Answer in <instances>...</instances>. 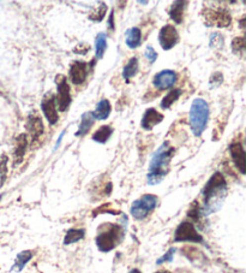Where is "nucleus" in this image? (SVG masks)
Returning a JSON list of instances; mask_svg holds the SVG:
<instances>
[{
	"label": "nucleus",
	"instance_id": "b1692460",
	"mask_svg": "<svg viewBox=\"0 0 246 273\" xmlns=\"http://www.w3.org/2000/svg\"><path fill=\"white\" fill-rule=\"evenodd\" d=\"M84 236H86V231L83 229H70L64 237V244L69 246V244L80 242L81 240H83Z\"/></svg>",
	"mask_w": 246,
	"mask_h": 273
},
{
	"label": "nucleus",
	"instance_id": "393cba45",
	"mask_svg": "<svg viewBox=\"0 0 246 273\" xmlns=\"http://www.w3.org/2000/svg\"><path fill=\"white\" fill-rule=\"evenodd\" d=\"M107 50V36L104 33L98 34L95 39V55L96 59H101Z\"/></svg>",
	"mask_w": 246,
	"mask_h": 273
},
{
	"label": "nucleus",
	"instance_id": "4be33fe9",
	"mask_svg": "<svg viewBox=\"0 0 246 273\" xmlns=\"http://www.w3.org/2000/svg\"><path fill=\"white\" fill-rule=\"evenodd\" d=\"M138 69H140V63L137 58H131L123 69V77L125 78L126 82H129L132 77L137 75Z\"/></svg>",
	"mask_w": 246,
	"mask_h": 273
},
{
	"label": "nucleus",
	"instance_id": "5701e85b",
	"mask_svg": "<svg viewBox=\"0 0 246 273\" xmlns=\"http://www.w3.org/2000/svg\"><path fill=\"white\" fill-rule=\"evenodd\" d=\"M113 129L109 125H102V127L98 128L96 130L94 135H93V140L98 143H106L109 140V137L112 136Z\"/></svg>",
	"mask_w": 246,
	"mask_h": 273
},
{
	"label": "nucleus",
	"instance_id": "f3484780",
	"mask_svg": "<svg viewBox=\"0 0 246 273\" xmlns=\"http://www.w3.org/2000/svg\"><path fill=\"white\" fill-rule=\"evenodd\" d=\"M125 42L127 47L131 48V50H135V48L140 46L141 42H142V31H141L140 28L132 27L127 29L125 33Z\"/></svg>",
	"mask_w": 246,
	"mask_h": 273
},
{
	"label": "nucleus",
	"instance_id": "f03ea898",
	"mask_svg": "<svg viewBox=\"0 0 246 273\" xmlns=\"http://www.w3.org/2000/svg\"><path fill=\"white\" fill-rule=\"evenodd\" d=\"M175 149L169 144L168 141L163 142L159 148L155 150L151 156L148 176H147L148 184L156 186L163 181L167 173L169 172V165H171Z\"/></svg>",
	"mask_w": 246,
	"mask_h": 273
},
{
	"label": "nucleus",
	"instance_id": "bb28decb",
	"mask_svg": "<svg viewBox=\"0 0 246 273\" xmlns=\"http://www.w3.org/2000/svg\"><path fill=\"white\" fill-rule=\"evenodd\" d=\"M188 215L192 219V220L197 221V223H199L200 221V218H202L203 213H202V208H200L199 204L197 203V201H195V203L191 205V208L189 209Z\"/></svg>",
	"mask_w": 246,
	"mask_h": 273
},
{
	"label": "nucleus",
	"instance_id": "a211bd4d",
	"mask_svg": "<svg viewBox=\"0 0 246 273\" xmlns=\"http://www.w3.org/2000/svg\"><path fill=\"white\" fill-rule=\"evenodd\" d=\"M111 102L107 99H102V100L98 101V104L96 105L95 111H93L92 115L94 117L95 121H104V119L108 118L109 113H111Z\"/></svg>",
	"mask_w": 246,
	"mask_h": 273
},
{
	"label": "nucleus",
	"instance_id": "7c9ffc66",
	"mask_svg": "<svg viewBox=\"0 0 246 273\" xmlns=\"http://www.w3.org/2000/svg\"><path fill=\"white\" fill-rule=\"evenodd\" d=\"M223 42H225V40H223L222 34H220V33L211 34V36H210V47L221 48L223 46Z\"/></svg>",
	"mask_w": 246,
	"mask_h": 273
},
{
	"label": "nucleus",
	"instance_id": "72a5a7b5",
	"mask_svg": "<svg viewBox=\"0 0 246 273\" xmlns=\"http://www.w3.org/2000/svg\"><path fill=\"white\" fill-rule=\"evenodd\" d=\"M222 82H223L222 73L221 72H214L213 76L210 77L209 83H210V88H215V87H219Z\"/></svg>",
	"mask_w": 246,
	"mask_h": 273
},
{
	"label": "nucleus",
	"instance_id": "473e14b6",
	"mask_svg": "<svg viewBox=\"0 0 246 273\" xmlns=\"http://www.w3.org/2000/svg\"><path fill=\"white\" fill-rule=\"evenodd\" d=\"M175 252H177V249H175V248H171L169 250H167L166 254L156 261L157 265H161V264H163V263H171V261L173 260Z\"/></svg>",
	"mask_w": 246,
	"mask_h": 273
},
{
	"label": "nucleus",
	"instance_id": "9d476101",
	"mask_svg": "<svg viewBox=\"0 0 246 273\" xmlns=\"http://www.w3.org/2000/svg\"><path fill=\"white\" fill-rule=\"evenodd\" d=\"M178 73L173 70H162L157 72L152 78V86L159 90H167L175 84Z\"/></svg>",
	"mask_w": 246,
	"mask_h": 273
},
{
	"label": "nucleus",
	"instance_id": "f257e3e1",
	"mask_svg": "<svg viewBox=\"0 0 246 273\" xmlns=\"http://www.w3.org/2000/svg\"><path fill=\"white\" fill-rule=\"evenodd\" d=\"M227 195V182L221 172H215L203 189V215L216 212Z\"/></svg>",
	"mask_w": 246,
	"mask_h": 273
},
{
	"label": "nucleus",
	"instance_id": "f704fd0d",
	"mask_svg": "<svg viewBox=\"0 0 246 273\" xmlns=\"http://www.w3.org/2000/svg\"><path fill=\"white\" fill-rule=\"evenodd\" d=\"M64 135H65V130H64V132H63V133H61V134H60V136H59V137H58V140H56V144H55V146H54V150H55V149H58L59 144H60V142H61V138H63V137H64Z\"/></svg>",
	"mask_w": 246,
	"mask_h": 273
},
{
	"label": "nucleus",
	"instance_id": "e433bc0d",
	"mask_svg": "<svg viewBox=\"0 0 246 273\" xmlns=\"http://www.w3.org/2000/svg\"><path fill=\"white\" fill-rule=\"evenodd\" d=\"M138 4H140V5H148L149 2L148 1H143V0H142V1H138Z\"/></svg>",
	"mask_w": 246,
	"mask_h": 273
},
{
	"label": "nucleus",
	"instance_id": "f8f14e48",
	"mask_svg": "<svg viewBox=\"0 0 246 273\" xmlns=\"http://www.w3.org/2000/svg\"><path fill=\"white\" fill-rule=\"evenodd\" d=\"M27 130L28 133H29L33 143L38 142L42 136H44L45 127H44V123H42V119L39 117L38 113L33 112L28 116Z\"/></svg>",
	"mask_w": 246,
	"mask_h": 273
},
{
	"label": "nucleus",
	"instance_id": "9b49d317",
	"mask_svg": "<svg viewBox=\"0 0 246 273\" xmlns=\"http://www.w3.org/2000/svg\"><path fill=\"white\" fill-rule=\"evenodd\" d=\"M41 109L44 112L45 117H46L47 122L50 125L56 124L59 119L58 111H56V102H55V96L52 93H47L44 96L41 102Z\"/></svg>",
	"mask_w": 246,
	"mask_h": 273
},
{
	"label": "nucleus",
	"instance_id": "6ab92c4d",
	"mask_svg": "<svg viewBox=\"0 0 246 273\" xmlns=\"http://www.w3.org/2000/svg\"><path fill=\"white\" fill-rule=\"evenodd\" d=\"M188 1H174L173 4L169 6V16L173 19L177 24L182 23L183 17H184V11H185Z\"/></svg>",
	"mask_w": 246,
	"mask_h": 273
},
{
	"label": "nucleus",
	"instance_id": "6e6552de",
	"mask_svg": "<svg viewBox=\"0 0 246 273\" xmlns=\"http://www.w3.org/2000/svg\"><path fill=\"white\" fill-rule=\"evenodd\" d=\"M175 242H194L203 243V237L198 234L191 221H183L174 232Z\"/></svg>",
	"mask_w": 246,
	"mask_h": 273
},
{
	"label": "nucleus",
	"instance_id": "58836bf2",
	"mask_svg": "<svg viewBox=\"0 0 246 273\" xmlns=\"http://www.w3.org/2000/svg\"><path fill=\"white\" fill-rule=\"evenodd\" d=\"M1 199H2V194H1V195H0V201H1Z\"/></svg>",
	"mask_w": 246,
	"mask_h": 273
},
{
	"label": "nucleus",
	"instance_id": "2f4dec72",
	"mask_svg": "<svg viewBox=\"0 0 246 273\" xmlns=\"http://www.w3.org/2000/svg\"><path fill=\"white\" fill-rule=\"evenodd\" d=\"M144 56H146V58L148 59V62L150 63V64H154L155 62H156L157 59V52L154 50V47L152 46H147L146 51H144Z\"/></svg>",
	"mask_w": 246,
	"mask_h": 273
},
{
	"label": "nucleus",
	"instance_id": "cd10ccee",
	"mask_svg": "<svg viewBox=\"0 0 246 273\" xmlns=\"http://www.w3.org/2000/svg\"><path fill=\"white\" fill-rule=\"evenodd\" d=\"M7 163H8L7 155L5 154L0 155V186L4 184V182L7 177Z\"/></svg>",
	"mask_w": 246,
	"mask_h": 273
},
{
	"label": "nucleus",
	"instance_id": "20e7f679",
	"mask_svg": "<svg viewBox=\"0 0 246 273\" xmlns=\"http://www.w3.org/2000/svg\"><path fill=\"white\" fill-rule=\"evenodd\" d=\"M209 105L204 99H195L189 112L190 128L195 136H200L205 130L209 121Z\"/></svg>",
	"mask_w": 246,
	"mask_h": 273
},
{
	"label": "nucleus",
	"instance_id": "423d86ee",
	"mask_svg": "<svg viewBox=\"0 0 246 273\" xmlns=\"http://www.w3.org/2000/svg\"><path fill=\"white\" fill-rule=\"evenodd\" d=\"M203 17L205 19V23L209 27H219L226 28L230 27L232 23L231 13L226 8H204Z\"/></svg>",
	"mask_w": 246,
	"mask_h": 273
},
{
	"label": "nucleus",
	"instance_id": "ddd939ff",
	"mask_svg": "<svg viewBox=\"0 0 246 273\" xmlns=\"http://www.w3.org/2000/svg\"><path fill=\"white\" fill-rule=\"evenodd\" d=\"M230 153L232 156V160H233L234 165H236L237 169L239 170L240 173L246 172V156H245V150L243 147V143L240 141L234 140L230 144Z\"/></svg>",
	"mask_w": 246,
	"mask_h": 273
},
{
	"label": "nucleus",
	"instance_id": "c85d7f7f",
	"mask_svg": "<svg viewBox=\"0 0 246 273\" xmlns=\"http://www.w3.org/2000/svg\"><path fill=\"white\" fill-rule=\"evenodd\" d=\"M107 11V6L106 4H101L100 6H98V8L89 16V18L94 22H101L104 18V15H106Z\"/></svg>",
	"mask_w": 246,
	"mask_h": 273
},
{
	"label": "nucleus",
	"instance_id": "1a4fd4ad",
	"mask_svg": "<svg viewBox=\"0 0 246 273\" xmlns=\"http://www.w3.org/2000/svg\"><path fill=\"white\" fill-rule=\"evenodd\" d=\"M159 42L165 51L172 50L179 42V34L175 27L171 24L163 25L159 33Z\"/></svg>",
	"mask_w": 246,
	"mask_h": 273
},
{
	"label": "nucleus",
	"instance_id": "c9c22d12",
	"mask_svg": "<svg viewBox=\"0 0 246 273\" xmlns=\"http://www.w3.org/2000/svg\"><path fill=\"white\" fill-rule=\"evenodd\" d=\"M129 273H142L140 271V270H137V269H134V270H131V271H130Z\"/></svg>",
	"mask_w": 246,
	"mask_h": 273
},
{
	"label": "nucleus",
	"instance_id": "aec40b11",
	"mask_svg": "<svg viewBox=\"0 0 246 273\" xmlns=\"http://www.w3.org/2000/svg\"><path fill=\"white\" fill-rule=\"evenodd\" d=\"M32 258H33L32 250H23V252H21L16 257L15 264H13L11 271H12V272H15V271L16 272H21L22 270L24 269V266L27 265V264L29 263L30 260H32Z\"/></svg>",
	"mask_w": 246,
	"mask_h": 273
},
{
	"label": "nucleus",
	"instance_id": "2eb2a0df",
	"mask_svg": "<svg viewBox=\"0 0 246 273\" xmlns=\"http://www.w3.org/2000/svg\"><path fill=\"white\" fill-rule=\"evenodd\" d=\"M165 116L160 113L155 109H148L144 112L142 121H141V127L144 130H151L155 125L160 124L163 121Z\"/></svg>",
	"mask_w": 246,
	"mask_h": 273
},
{
	"label": "nucleus",
	"instance_id": "dca6fc26",
	"mask_svg": "<svg viewBox=\"0 0 246 273\" xmlns=\"http://www.w3.org/2000/svg\"><path fill=\"white\" fill-rule=\"evenodd\" d=\"M28 148V138L25 134H21L16 138L15 149H13V166H18L23 161Z\"/></svg>",
	"mask_w": 246,
	"mask_h": 273
},
{
	"label": "nucleus",
	"instance_id": "7ed1b4c3",
	"mask_svg": "<svg viewBox=\"0 0 246 273\" xmlns=\"http://www.w3.org/2000/svg\"><path fill=\"white\" fill-rule=\"evenodd\" d=\"M124 237V227L118 224L106 223L98 227L96 236V246L100 252L108 253L121 243Z\"/></svg>",
	"mask_w": 246,
	"mask_h": 273
},
{
	"label": "nucleus",
	"instance_id": "0eeeda50",
	"mask_svg": "<svg viewBox=\"0 0 246 273\" xmlns=\"http://www.w3.org/2000/svg\"><path fill=\"white\" fill-rule=\"evenodd\" d=\"M56 82V95L55 102L58 105V109L60 112H65L71 105V89L67 83L66 77L63 75H59L55 79Z\"/></svg>",
	"mask_w": 246,
	"mask_h": 273
},
{
	"label": "nucleus",
	"instance_id": "a878e982",
	"mask_svg": "<svg viewBox=\"0 0 246 273\" xmlns=\"http://www.w3.org/2000/svg\"><path fill=\"white\" fill-rule=\"evenodd\" d=\"M180 95H182V90L180 89L171 90V92L163 96L162 101H161V109L168 110L169 107H171L172 105H173L174 102L180 98Z\"/></svg>",
	"mask_w": 246,
	"mask_h": 273
},
{
	"label": "nucleus",
	"instance_id": "c756f323",
	"mask_svg": "<svg viewBox=\"0 0 246 273\" xmlns=\"http://www.w3.org/2000/svg\"><path fill=\"white\" fill-rule=\"evenodd\" d=\"M232 50L234 53H244L245 51V39L243 36L234 38L232 41Z\"/></svg>",
	"mask_w": 246,
	"mask_h": 273
},
{
	"label": "nucleus",
	"instance_id": "4468645a",
	"mask_svg": "<svg viewBox=\"0 0 246 273\" xmlns=\"http://www.w3.org/2000/svg\"><path fill=\"white\" fill-rule=\"evenodd\" d=\"M88 72H89V69H88L87 63L80 61L71 63V67H70V78H71V82L73 84H76V86L83 84L87 79Z\"/></svg>",
	"mask_w": 246,
	"mask_h": 273
},
{
	"label": "nucleus",
	"instance_id": "39448f33",
	"mask_svg": "<svg viewBox=\"0 0 246 273\" xmlns=\"http://www.w3.org/2000/svg\"><path fill=\"white\" fill-rule=\"evenodd\" d=\"M159 199L154 194H146L140 199L134 201L130 208V213L136 220H143L151 214L152 211L156 208Z\"/></svg>",
	"mask_w": 246,
	"mask_h": 273
},
{
	"label": "nucleus",
	"instance_id": "4c0bfd02",
	"mask_svg": "<svg viewBox=\"0 0 246 273\" xmlns=\"http://www.w3.org/2000/svg\"><path fill=\"white\" fill-rule=\"evenodd\" d=\"M155 273H171L169 271H165V270H162V271H157V272H155Z\"/></svg>",
	"mask_w": 246,
	"mask_h": 273
},
{
	"label": "nucleus",
	"instance_id": "412c9836",
	"mask_svg": "<svg viewBox=\"0 0 246 273\" xmlns=\"http://www.w3.org/2000/svg\"><path fill=\"white\" fill-rule=\"evenodd\" d=\"M95 123V119L93 117L92 112H86L82 116V121L80 123V128H78V132L76 133V136H86L88 133L90 132L92 127Z\"/></svg>",
	"mask_w": 246,
	"mask_h": 273
}]
</instances>
